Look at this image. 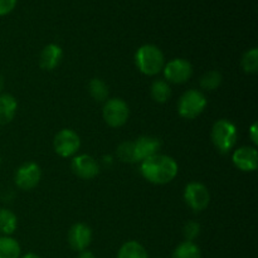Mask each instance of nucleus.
Segmentation results:
<instances>
[{"label": "nucleus", "instance_id": "f257e3e1", "mask_svg": "<svg viewBox=\"0 0 258 258\" xmlns=\"http://www.w3.org/2000/svg\"><path fill=\"white\" fill-rule=\"evenodd\" d=\"M140 171L144 178L151 184L164 185L175 179L178 175V164L171 156L156 154L141 161Z\"/></svg>", "mask_w": 258, "mask_h": 258}, {"label": "nucleus", "instance_id": "f03ea898", "mask_svg": "<svg viewBox=\"0 0 258 258\" xmlns=\"http://www.w3.org/2000/svg\"><path fill=\"white\" fill-rule=\"evenodd\" d=\"M135 64L145 76H156L163 71L165 58L159 47L154 44H144L136 50Z\"/></svg>", "mask_w": 258, "mask_h": 258}, {"label": "nucleus", "instance_id": "7ed1b4c3", "mask_svg": "<svg viewBox=\"0 0 258 258\" xmlns=\"http://www.w3.org/2000/svg\"><path fill=\"white\" fill-rule=\"evenodd\" d=\"M212 143L222 154H228L237 144V127L233 122L226 118L216 121L211 133Z\"/></svg>", "mask_w": 258, "mask_h": 258}, {"label": "nucleus", "instance_id": "20e7f679", "mask_svg": "<svg viewBox=\"0 0 258 258\" xmlns=\"http://www.w3.org/2000/svg\"><path fill=\"white\" fill-rule=\"evenodd\" d=\"M207 107V98L198 90H188L181 95L178 102V113L185 120H194Z\"/></svg>", "mask_w": 258, "mask_h": 258}, {"label": "nucleus", "instance_id": "39448f33", "mask_svg": "<svg viewBox=\"0 0 258 258\" xmlns=\"http://www.w3.org/2000/svg\"><path fill=\"white\" fill-rule=\"evenodd\" d=\"M102 116L108 126L121 127L127 122L128 116H130V108L122 98L113 97L106 101L103 105Z\"/></svg>", "mask_w": 258, "mask_h": 258}, {"label": "nucleus", "instance_id": "423d86ee", "mask_svg": "<svg viewBox=\"0 0 258 258\" xmlns=\"http://www.w3.org/2000/svg\"><path fill=\"white\" fill-rule=\"evenodd\" d=\"M54 151L62 158H71L77 154L81 148V139L76 131L71 128H62L58 131L53 140Z\"/></svg>", "mask_w": 258, "mask_h": 258}, {"label": "nucleus", "instance_id": "0eeeda50", "mask_svg": "<svg viewBox=\"0 0 258 258\" xmlns=\"http://www.w3.org/2000/svg\"><path fill=\"white\" fill-rule=\"evenodd\" d=\"M184 201L189 208L194 212H202L211 203V194L208 188L199 181H191L186 184L184 189Z\"/></svg>", "mask_w": 258, "mask_h": 258}, {"label": "nucleus", "instance_id": "6e6552de", "mask_svg": "<svg viewBox=\"0 0 258 258\" xmlns=\"http://www.w3.org/2000/svg\"><path fill=\"white\" fill-rule=\"evenodd\" d=\"M163 72L166 82L181 85L190 80V77L193 76V66L184 58H174L165 63Z\"/></svg>", "mask_w": 258, "mask_h": 258}, {"label": "nucleus", "instance_id": "1a4fd4ad", "mask_svg": "<svg viewBox=\"0 0 258 258\" xmlns=\"http://www.w3.org/2000/svg\"><path fill=\"white\" fill-rule=\"evenodd\" d=\"M42 179V170L37 163L28 161L17 169L14 175L15 185L22 190H32L39 184Z\"/></svg>", "mask_w": 258, "mask_h": 258}, {"label": "nucleus", "instance_id": "9d476101", "mask_svg": "<svg viewBox=\"0 0 258 258\" xmlns=\"http://www.w3.org/2000/svg\"><path fill=\"white\" fill-rule=\"evenodd\" d=\"M71 168L78 178L85 179V180L93 179L100 173V165L96 161V159L91 155H87V154L76 155L73 158L72 164H71Z\"/></svg>", "mask_w": 258, "mask_h": 258}, {"label": "nucleus", "instance_id": "9b49d317", "mask_svg": "<svg viewBox=\"0 0 258 258\" xmlns=\"http://www.w3.org/2000/svg\"><path fill=\"white\" fill-rule=\"evenodd\" d=\"M234 166L241 171H254L258 168V153L254 146H241L232 155Z\"/></svg>", "mask_w": 258, "mask_h": 258}, {"label": "nucleus", "instance_id": "f8f14e48", "mask_svg": "<svg viewBox=\"0 0 258 258\" xmlns=\"http://www.w3.org/2000/svg\"><path fill=\"white\" fill-rule=\"evenodd\" d=\"M92 242V231L85 223H76L68 231V243L73 251L82 252Z\"/></svg>", "mask_w": 258, "mask_h": 258}, {"label": "nucleus", "instance_id": "ddd939ff", "mask_svg": "<svg viewBox=\"0 0 258 258\" xmlns=\"http://www.w3.org/2000/svg\"><path fill=\"white\" fill-rule=\"evenodd\" d=\"M161 148V141L154 136H141L134 141V153L136 163L146 160L151 156L159 154Z\"/></svg>", "mask_w": 258, "mask_h": 258}, {"label": "nucleus", "instance_id": "4468645a", "mask_svg": "<svg viewBox=\"0 0 258 258\" xmlns=\"http://www.w3.org/2000/svg\"><path fill=\"white\" fill-rule=\"evenodd\" d=\"M63 58V50L58 44L50 43L42 49L39 55V66L44 71H53L59 66Z\"/></svg>", "mask_w": 258, "mask_h": 258}, {"label": "nucleus", "instance_id": "2eb2a0df", "mask_svg": "<svg viewBox=\"0 0 258 258\" xmlns=\"http://www.w3.org/2000/svg\"><path fill=\"white\" fill-rule=\"evenodd\" d=\"M18 102L14 96L0 93V125H7L14 120L17 115Z\"/></svg>", "mask_w": 258, "mask_h": 258}, {"label": "nucleus", "instance_id": "dca6fc26", "mask_svg": "<svg viewBox=\"0 0 258 258\" xmlns=\"http://www.w3.org/2000/svg\"><path fill=\"white\" fill-rule=\"evenodd\" d=\"M116 258H149V254L138 241H127L120 247Z\"/></svg>", "mask_w": 258, "mask_h": 258}, {"label": "nucleus", "instance_id": "f3484780", "mask_svg": "<svg viewBox=\"0 0 258 258\" xmlns=\"http://www.w3.org/2000/svg\"><path fill=\"white\" fill-rule=\"evenodd\" d=\"M18 227V218L10 209L0 208V234L12 236Z\"/></svg>", "mask_w": 258, "mask_h": 258}, {"label": "nucleus", "instance_id": "a211bd4d", "mask_svg": "<svg viewBox=\"0 0 258 258\" xmlns=\"http://www.w3.org/2000/svg\"><path fill=\"white\" fill-rule=\"evenodd\" d=\"M20 244L10 236H0V258H20Z\"/></svg>", "mask_w": 258, "mask_h": 258}, {"label": "nucleus", "instance_id": "6ab92c4d", "mask_svg": "<svg viewBox=\"0 0 258 258\" xmlns=\"http://www.w3.org/2000/svg\"><path fill=\"white\" fill-rule=\"evenodd\" d=\"M150 95L155 102L165 103L171 96L170 85L164 80L154 81L150 87Z\"/></svg>", "mask_w": 258, "mask_h": 258}, {"label": "nucleus", "instance_id": "aec40b11", "mask_svg": "<svg viewBox=\"0 0 258 258\" xmlns=\"http://www.w3.org/2000/svg\"><path fill=\"white\" fill-rule=\"evenodd\" d=\"M88 91L92 98L97 102H106L108 98V86L100 78H92L88 83Z\"/></svg>", "mask_w": 258, "mask_h": 258}, {"label": "nucleus", "instance_id": "412c9836", "mask_svg": "<svg viewBox=\"0 0 258 258\" xmlns=\"http://www.w3.org/2000/svg\"><path fill=\"white\" fill-rule=\"evenodd\" d=\"M171 258H202L201 248L194 242L184 241L174 249Z\"/></svg>", "mask_w": 258, "mask_h": 258}, {"label": "nucleus", "instance_id": "4be33fe9", "mask_svg": "<svg viewBox=\"0 0 258 258\" xmlns=\"http://www.w3.org/2000/svg\"><path fill=\"white\" fill-rule=\"evenodd\" d=\"M223 76L219 71H209L201 77V87L206 91H214L222 85Z\"/></svg>", "mask_w": 258, "mask_h": 258}, {"label": "nucleus", "instance_id": "5701e85b", "mask_svg": "<svg viewBox=\"0 0 258 258\" xmlns=\"http://www.w3.org/2000/svg\"><path fill=\"white\" fill-rule=\"evenodd\" d=\"M242 68L246 73H256L258 70V49L251 48L243 54L241 60Z\"/></svg>", "mask_w": 258, "mask_h": 258}, {"label": "nucleus", "instance_id": "b1692460", "mask_svg": "<svg viewBox=\"0 0 258 258\" xmlns=\"http://www.w3.org/2000/svg\"><path fill=\"white\" fill-rule=\"evenodd\" d=\"M117 158L120 159L122 163H128V164L136 163L133 141H125V143H122L118 145Z\"/></svg>", "mask_w": 258, "mask_h": 258}, {"label": "nucleus", "instance_id": "393cba45", "mask_svg": "<svg viewBox=\"0 0 258 258\" xmlns=\"http://www.w3.org/2000/svg\"><path fill=\"white\" fill-rule=\"evenodd\" d=\"M183 234L185 241L194 242V239L201 234V224L197 223V222L190 221L188 223H185L183 228Z\"/></svg>", "mask_w": 258, "mask_h": 258}, {"label": "nucleus", "instance_id": "a878e982", "mask_svg": "<svg viewBox=\"0 0 258 258\" xmlns=\"http://www.w3.org/2000/svg\"><path fill=\"white\" fill-rule=\"evenodd\" d=\"M17 5V0H0V17L9 14Z\"/></svg>", "mask_w": 258, "mask_h": 258}, {"label": "nucleus", "instance_id": "bb28decb", "mask_svg": "<svg viewBox=\"0 0 258 258\" xmlns=\"http://www.w3.org/2000/svg\"><path fill=\"white\" fill-rule=\"evenodd\" d=\"M249 139H251L252 143H253L254 145H257V144H258V126H257V122L252 123V126L249 127Z\"/></svg>", "mask_w": 258, "mask_h": 258}, {"label": "nucleus", "instance_id": "cd10ccee", "mask_svg": "<svg viewBox=\"0 0 258 258\" xmlns=\"http://www.w3.org/2000/svg\"><path fill=\"white\" fill-rule=\"evenodd\" d=\"M78 258H96V256L92 253V252L88 251V249H85V251L80 252V254H78Z\"/></svg>", "mask_w": 258, "mask_h": 258}, {"label": "nucleus", "instance_id": "c85d7f7f", "mask_svg": "<svg viewBox=\"0 0 258 258\" xmlns=\"http://www.w3.org/2000/svg\"><path fill=\"white\" fill-rule=\"evenodd\" d=\"M3 90H4V77H3V75L0 73V93H2Z\"/></svg>", "mask_w": 258, "mask_h": 258}, {"label": "nucleus", "instance_id": "c756f323", "mask_svg": "<svg viewBox=\"0 0 258 258\" xmlns=\"http://www.w3.org/2000/svg\"><path fill=\"white\" fill-rule=\"evenodd\" d=\"M22 258H40V257L35 253H27V254H24Z\"/></svg>", "mask_w": 258, "mask_h": 258}, {"label": "nucleus", "instance_id": "7c9ffc66", "mask_svg": "<svg viewBox=\"0 0 258 258\" xmlns=\"http://www.w3.org/2000/svg\"><path fill=\"white\" fill-rule=\"evenodd\" d=\"M0 164H2V158H0Z\"/></svg>", "mask_w": 258, "mask_h": 258}]
</instances>
